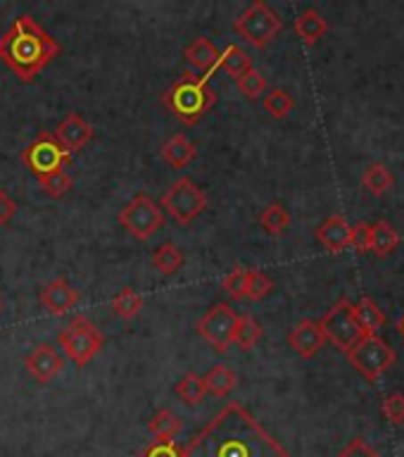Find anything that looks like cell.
<instances>
[{
	"label": "cell",
	"instance_id": "6da1fadb",
	"mask_svg": "<svg viewBox=\"0 0 404 457\" xmlns=\"http://www.w3.org/2000/svg\"><path fill=\"white\" fill-rule=\"evenodd\" d=\"M184 453L186 457H288L284 445L241 403H228Z\"/></svg>",
	"mask_w": 404,
	"mask_h": 457
},
{
	"label": "cell",
	"instance_id": "7a4b0ae2",
	"mask_svg": "<svg viewBox=\"0 0 404 457\" xmlns=\"http://www.w3.org/2000/svg\"><path fill=\"white\" fill-rule=\"evenodd\" d=\"M60 53L62 46L31 14H20L0 36V62L24 84H31Z\"/></svg>",
	"mask_w": 404,
	"mask_h": 457
},
{
	"label": "cell",
	"instance_id": "3957f363",
	"mask_svg": "<svg viewBox=\"0 0 404 457\" xmlns=\"http://www.w3.org/2000/svg\"><path fill=\"white\" fill-rule=\"evenodd\" d=\"M162 103L181 124L193 127L217 103V93L207 86L205 77H195L191 71H186L171 84L169 91L164 93Z\"/></svg>",
	"mask_w": 404,
	"mask_h": 457
},
{
	"label": "cell",
	"instance_id": "277c9868",
	"mask_svg": "<svg viewBox=\"0 0 404 457\" xmlns=\"http://www.w3.org/2000/svg\"><path fill=\"white\" fill-rule=\"evenodd\" d=\"M235 34L245 38L250 46H255V48H267L278 34H281V29H284V21L278 17L274 10H271L267 3L262 0H255L252 5H248L238 14V20L234 21Z\"/></svg>",
	"mask_w": 404,
	"mask_h": 457
},
{
	"label": "cell",
	"instance_id": "5b68a950",
	"mask_svg": "<svg viewBox=\"0 0 404 457\" xmlns=\"http://www.w3.org/2000/svg\"><path fill=\"white\" fill-rule=\"evenodd\" d=\"M60 343H62L64 353L77 367H86L93 357L98 355L105 336L91 320L86 317H74L67 327L60 331Z\"/></svg>",
	"mask_w": 404,
	"mask_h": 457
},
{
	"label": "cell",
	"instance_id": "8992f818",
	"mask_svg": "<svg viewBox=\"0 0 404 457\" xmlns=\"http://www.w3.org/2000/svg\"><path fill=\"white\" fill-rule=\"evenodd\" d=\"M162 207L169 217L181 227H188L205 212L207 195L198 184H193L188 177H181L169 186V191L162 195Z\"/></svg>",
	"mask_w": 404,
	"mask_h": 457
},
{
	"label": "cell",
	"instance_id": "52a82bcc",
	"mask_svg": "<svg viewBox=\"0 0 404 457\" xmlns=\"http://www.w3.org/2000/svg\"><path fill=\"white\" fill-rule=\"evenodd\" d=\"M321 331H324V338L328 343H334L335 348L342 350V353H350L355 348L357 343L362 341L364 334L359 324L355 320V310H352V303L348 298H341L331 310H328L319 321Z\"/></svg>",
	"mask_w": 404,
	"mask_h": 457
},
{
	"label": "cell",
	"instance_id": "ba28073f",
	"mask_svg": "<svg viewBox=\"0 0 404 457\" xmlns=\"http://www.w3.org/2000/svg\"><path fill=\"white\" fill-rule=\"evenodd\" d=\"M345 355H348L350 364L364 378H369V381H376V378L383 377L385 371L391 370L395 360H398L395 350L381 336H364L362 341L357 343L355 348L345 353Z\"/></svg>",
	"mask_w": 404,
	"mask_h": 457
},
{
	"label": "cell",
	"instance_id": "9c48e42d",
	"mask_svg": "<svg viewBox=\"0 0 404 457\" xmlns=\"http://www.w3.org/2000/svg\"><path fill=\"white\" fill-rule=\"evenodd\" d=\"M117 220L134 238L148 241L150 236H155L162 228L164 212L160 210L155 200H150L145 193H138V195L128 200L127 205L121 207Z\"/></svg>",
	"mask_w": 404,
	"mask_h": 457
},
{
	"label": "cell",
	"instance_id": "30bf717a",
	"mask_svg": "<svg viewBox=\"0 0 404 457\" xmlns=\"http://www.w3.org/2000/svg\"><path fill=\"white\" fill-rule=\"evenodd\" d=\"M21 162L27 164L36 177H43L53 170H64V164L71 162V155L55 141V136L50 131H41L21 150Z\"/></svg>",
	"mask_w": 404,
	"mask_h": 457
},
{
	"label": "cell",
	"instance_id": "8fae6325",
	"mask_svg": "<svg viewBox=\"0 0 404 457\" xmlns=\"http://www.w3.org/2000/svg\"><path fill=\"white\" fill-rule=\"evenodd\" d=\"M235 321H238V314L231 310V305H227V303H217V305L210 307V310L200 317L198 324H195V331H198L217 353H227V350L231 348V343H234Z\"/></svg>",
	"mask_w": 404,
	"mask_h": 457
},
{
	"label": "cell",
	"instance_id": "7c38bea8",
	"mask_svg": "<svg viewBox=\"0 0 404 457\" xmlns=\"http://www.w3.org/2000/svg\"><path fill=\"white\" fill-rule=\"evenodd\" d=\"M64 360L57 355V350L50 343H38L27 357H24V367L38 384H50L53 378L62 371Z\"/></svg>",
	"mask_w": 404,
	"mask_h": 457
},
{
	"label": "cell",
	"instance_id": "4fadbf2b",
	"mask_svg": "<svg viewBox=\"0 0 404 457\" xmlns=\"http://www.w3.org/2000/svg\"><path fill=\"white\" fill-rule=\"evenodd\" d=\"M53 136H55V141L60 143L70 155H74V153H78V150L84 148L86 143L93 138V127L81 117V114L70 112L60 124H57Z\"/></svg>",
	"mask_w": 404,
	"mask_h": 457
},
{
	"label": "cell",
	"instance_id": "5bb4252c",
	"mask_svg": "<svg viewBox=\"0 0 404 457\" xmlns=\"http://www.w3.org/2000/svg\"><path fill=\"white\" fill-rule=\"evenodd\" d=\"M288 343H291V348L295 350L300 357L309 360V357H314L319 353L321 345L326 343V338H324V331H321L319 321L302 320L298 321V324L293 327L291 334H288Z\"/></svg>",
	"mask_w": 404,
	"mask_h": 457
},
{
	"label": "cell",
	"instance_id": "9a60e30c",
	"mask_svg": "<svg viewBox=\"0 0 404 457\" xmlns=\"http://www.w3.org/2000/svg\"><path fill=\"white\" fill-rule=\"evenodd\" d=\"M78 303V293L70 286V281L64 277L53 278L50 284L43 286L41 291V305L53 314H67L74 310Z\"/></svg>",
	"mask_w": 404,
	"mask_h": 457
},
{
	"label": "cell",
	"instance_id": "2e32d148",
	"mask_svg": "<svg viewBox=\"0 0 404 457\" xmlns=\"http://www.w3.org/2000/svg\"><path fill=\"white\" fill-rule=\"evenodd\" d=\"M350 234H352V227L348 224V220L341 214H334L321 221L314 236L328 253H342L345 248H350Z\"/></svg>",
	"mask_w": 404,
	"mask_h": 457
},
{
	"label": "cell",
	"instance_id": "e0dca14e",
	"mask_svg": "<svg viewBox=\"0 0 404 457\" xmlns=\"http://www.w3.org/2000/svg\"><path fill=\"white\" fill-rule=\"evenodd\" d=\"M219 50H217V46H214L210 38H205V36H200V38H195V41L191 43V46H186L184 50V57L186 62L191 64V67H195V70L202 71V77L210 79L214 74V70L219 67Z\"/></svg>",
	"mask_w": 404,
	"mask_h": 457
},
{
	"label": "cell",
	"instance_id": "ac0fdd59",
	"mask_svg": "<svg viewBox=\"0 0 404 457\" xmlns=\"http://www.w3.org/2000/svg\"><path fill=\"white\" fill-rule=\"evenodd\" d=\"M160 155H162L164 162L169 164V167H174V170H184V167H188V164L195 160L198 148H195L184 134H177L164 143L162 150H160Z\"/></svg>",
	"mask_w": 404,
	"mask_h": 457
},
{
	"label": "cell",
	"instance_id": "d6986e66",
	"mask_svg": "<svg viewBox=\"0 0 404 457\" xmlns=\"http://www.w3.org/2000/svg\"><path fill=\"white\" fill-rule=\"evenodd\" d=\"M328 31V24L324 20V14L317 12L314 7H307L302 12L298 14V20H295V34L300 36V41L305 43V46H314V43H319Z\"/></svg>",
	"mask_w": 404,
	"mask_h": 457
},
{
	"label": "cell",
	"instance_id": "ffe728a7",
	"mask_svg": "<svg viewBox=\"0 0 404 457\" xmlns=\"http://www.w3.org/2000/svg\"><path fill=\"white\" fill-rule=\"evenodd\" d=\"M352 310H355V320L362 328L364 336H376L385 324V314L383 310L374 303L371 298H359L357 303H352Z\"/></svg>",
	"mask_w": 404,
	"mask_h": 457
},
{
	"label": "cell",
	"instance_id": "44dd1931",
	"mask_svg": "<svg viewBox=\"0 0 404 457\" xmlns=\"http://www.w3.org/2000/svg\"><path fill=\"white\" fill-rule=\"evenodd\" d=\"M184 428V421L178 420L177 414L162 407L153 414V420L148 421V431L155 436V441H174Z\"/></svg>",
	"mask_w": 404,
	"mask_h": 457
},
{
	"label": "cell",
	"instance_id": "7402d4cb",
	"mask_svg": "<svg viewBox=\"0 0 404 457\" xmlns=\"http://www.w3.org/2000/svg\"><path fill=\"white\" fill-rule=\"evenodd\" d=\"M150 262H153V267H155L160 274H164V277H171V274H177V271L184 267L186 255L181 253V248H178V245H174V243H162V245H160V248L153 253Z\"/></svg>",
	"mask_w": 404,
	"mask_h": 457
},
{
	"label": "cell",
	"instance_id": "603a6c76",
	"mask_svg": "<svg viewBox=\"0 0 404 457\" xmlns=\"http://www.w3.org/2000/svg\"><path fill=\"white\" fill-rule=\"evenodd\" d=\"M400 245V234L385 220L371 224V253L378 257H388Z\"/></svg>",
	"mask_w": 404,
	"mask_h": 457
},
{
	"label": "cell",
	"instance_id": "cb8c5ba5",
	"mask_svg": "<svg viewBox=\"0 0 404 457\" xmlns=\"http://www.w3.org/2000/svg\"><path fill=\"white\" fill-rule=\"evenodd\" d=\"M174 393L178 395V400L184 403V405H200L207 395V388H205V378L195 374V371H188L181 377L177 386H174Z\"/></svg>",
	"mask_w": 404,
	"mask_h": 457
},
{
	"label": "cell",
	"instance_id": "d4e9b609",
	"mask_svg": "<svg viewBox=\"0 0 404 457\" xmlns=\"http://www.w3.org/2000/svg\"><path fill=\"white\" fill-rule=\"evenodd\" d=\"M262 338V327L255 317L250 314H238V321H235L234 331V343L241 350H252Z\"/></svg>",
	"mask_w": 404,
	"mask_h": 457
},
{
	"label": "cell",
	"instance_id": "484cf974",
	"mask_svg": "<svg viewBox=\"0 0 404 457\" xmlns=\"http://www.w3.org/2000/svg\"><path fill=\"white\" fill-rule=\"evenodd\" d=\"M202 378H205L207 393H212L217 398H227L228 393L235 388V374L228 370L227 364H217Z\"/></svg>",
	"mask_w": 404,
	"mask_h": 457
},
{
	"label": "cell",
	"instance_id": "4316f807",
	"mask_svg": "<svg viewBox=\"0 0 404 457\" xmlns=\"http://www.w3.org/2000/svg\"><path fill=\"white\" fill-rule=\"evenodd\" d=\"M219 67L227 71V74H231L234 79H238L241 74L252 70V60H250V55L241 48V46L231 43V46H227L224 53L219 55Z\"/></svg>",
	"mask_w": 404,
	"mask_h": 457
},
{
	"label": "cell",
	"instance_id": "83f0119b",
	"mask_svg": "<svg viewBox=\"0 0 404 457\" xmlns=\"http://www.w3.org/2000/svg\"><path fill=\"white\" fill-rule=\"evenodd\" d=\"M143 305H145V300H143L141 293L136 291V288H131V286L121 288V291L112 298L114 314L121 317V320H134L136 314L143 310Z\"/></svg>",
	"mask_w": 404,
	"mask_h": 457
},
{
	"label": "cell",
	"instance_id": "f1b7e54d",
	"mask_svg": "<svg viewBox=\"0 0 404 457\" xmlns=\"http://www.w3.org/2000/svg\"><path fill=\"white\" fill-rule=\"evenodd\" d=\"M260 224H262V228L267 234H284L285 228L291 227V212H288L281 203H269V205L260 212Z\"/></svg>",
	"mask_w": 404,
	"mask_h": 457
},
{
	"label": "cell",
	"instance_id": "f546056e",
	"mask_svg": "<svg viewBox=\"0 0 404 457\" xmlns=\"http://www.w3.org/2000/svg\"><path fill=\"white\" fill-rule=\"evenodd\" d=\"M392 184H395V177H392V171L388 170L385 164L376 162L364 171L362 186L369 193H374V195H383V193H388L392 188Z\"/></svg>",
	"mask_w": 404,
	"mask_h": 457
},
{
	"label": "cell",
	"instance_id": "4dcf8cb0",
	"mask_svg": "<svg viewBox=\"0 0 404 457\" xmlns=\"http://www.w3.org/2000/svg\"><path fill=\"white\" fill-rule=\"evenodd\" d=\"M264 110L271 114V117H276V120H284L288 114L293 112V107H295V100L288 91L284 88H271L262 100Z\"/></svg>",
	"mask_w": 404,
	"mask_h": 457
},
{
	"label": "cell",
	"instance_id": "1f68e13d",
	"mask_svg": "<svg viewBox=\"0 0 404 457\" xmlns=\"http://www.w3.org/2000/svg\"><path fill=\"white\" fill-rule=\"evenodd\" d=\"M38 184H41V188L48 193L50 198L57 200V198H64V195L71 191L74 181H71V177L64 170H53L48 171V174L38 177Z\"/></svg>",
	"mask_w": 404,
	"mask_h": 457
},
{
	"label": "cell",
	"instance_id": "d6a6232c",
	"mask_svg": "<svg viewBox=\"0 0 404 457\" xmlns=\"http://www.w3.org/2000/svg\"><path fill=\"white\" fill-rule=\"evenodd\" d=\"M271 288H274V281H271L264 271L248 270V274H245V291H243V298L262 300L269 295Z\"/></svg>",
	"mask_w": 404,
	"mask_h": 457
},
{
	"label": "cell",
	"instance_id": "836d02e7",
	"mask_svg": "<svg viewBox=\"0 0 404 457\" xmlns=\"http://www.w3.org/2000/svg\"><path fill=\"white\" fill-rule=\"evenodd\" d=\"M235 86H238V91H241L245 98L255 100L267 91V79L262 77V71H257L255 67H252V70H248L245 74H241V77L235 79Z\"/></svg>",
	"mask_w": 404,
	"mask_h": 457
},
{
	"label": "cell",
	"instance_id": "e575fe53",
	"mask_svg": "<svg viewBox=\"0 0 404 457\" xmlns=\"http://www.w3.org/2000/svg\"><path fill=\"white\" fill-rule=\"evenodd\" d=\"M245 274H248V267H235L234 271H228L227 277L221 278V291L228 293L231 298L241 300L243 291H245Z\"/></svg>",
	"mask_w": 404,
	"mask_h": 457
},
{
	"label": "cell",
	"instance_id": "d590c367",
	"mask_svg": "<svg viewBox=\"0 0 404 457\" xmlns=\"http://www.w3.org/2000/svg\"><path fill=\"white\" fill-rule=\"evenodd\" d=\"M381 412L391 424H404V393H391L385 395Z\"/></svg>",
	"mask_w": 404,
	"mask_h": 457
},
{
	"label": "cell",
	"instance_id": "8d00e7d4",
	"mask_svg": "<svg viewBox=\"0 0 404 457\" xmlns=\"http://www.w3.org/2000/svg\"><path fill=\"white\" fill-rule=\"evenodd\" d=\"M138 457H186L177 441H153Z\"/></svg>",
	"mask_w": 404,
	"mask_h": 457
},
{
	"label": "cell",
	"instance_id": "74e56055",
	"mask_svg": "<svg viewBox=\"0 0 404 457\" xmlns=\"http://www.w3.org/2000/svg\"><path fill=\"white\" fill-rule=\"evenodd\" d=\"M350 248H355L357 253H371V224L357 221L350 234Z\"/></svg>",
	"mask_w": 404,
	"mask_h": 457
},
{
	"label": "cell",
	"instance_id": "f35d334b",
	"mask_svg": "<svg viewBox=\"0 0 404 457\" xmlns=\"http://www.w3.org/2000/svg\"><path fill=\"white\" fill-rule=\"evenodd\" d=\"M338 457H381V453L371 448L364 438H355V441H350L348 445L341 450V455Z\"/></svg>",
	"mask_w": 404,
	"mask_h": 457
},
{
	"label": "cell",
	"instance_id": "ab89813d",
	"mask_svg": "<svg viewBox=\"0 0 404 457\" xmlns=\"http://www.w3.org/2000/svg\"><path fill=\"white\" fill-rule=\"evenodd\" d=\"M17 214V203L10 198V193L0 188V227H7Z\"/></svg>",
	"mask_w": 404,
	"mask_h": 457
},
{
	"label": "cell",
	"instance_id": "60d3db41",
	"mask_svg": "<svg viewBox=\"0 0 404 457\" xmlns=\"http://www.w3.org/2000/svg\"><path fill=\"white\" fill-rule=\"evenodd\" d=\"M400 331H402V336H404V317H402V321H400Z\"/></svg>",
	"mask_w": 404,
	"mask_h": 457
},
{
	"label": "cell",
	"instance_id": "b9f144b4",
	"mask_svg": "<svg viewBox=\"0 0 404 457\" xmlns=\"http://www.w3.org/2000/svg\"><path fill=\"white\" fill-rule=\"evenodd\" d=\"M0 312H3V298H0Z\"/></svg>",
	"mask_w": 404,
	"mask_h": 457
}]
</instances>
